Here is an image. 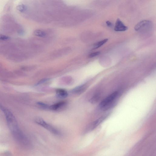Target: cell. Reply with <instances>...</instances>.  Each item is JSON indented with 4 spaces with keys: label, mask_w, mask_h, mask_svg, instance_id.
Segmentation results:
<instances>
[{
    "label": "cell",
    "mask_w": 156,
    "mask_h": 156,
    "mask_svg": "<svg viewBox=\"0 0 156 156\" xmlns=\"http://www.w3.org/2000/svg\"><path fill=\"white\" fill-rule=\"evenodd\" d=\"M100 97V94L99 93L96 94L90 99V102L93 104L96 103L99 100Z\"/></svg>",
    "instance_id": "obj_12"
},
{
    "label": "cell",
    "mask_w": 156,
    "mask_h": 156,
    "mask_svg": "<svg viewBox=\"0 0 156 156\" xmlns=\"http://www.w3.org/2000/svg\"><path fill=\"white\" fill-rule=\"evenodd\" d=\"M152 24L151 22L149 20L142 21L135 26L134 29L137 32H146L151 29Z\"/></svg>",
    "instance_id": "obj_4"
},
{
    "label": "cell",
    "mask_w": 156,
    "mask_h": 156,
    "mask_svg": "<svg viewBox=\"0 0 156 156\" xmlns=\"http://www.w3.org/2000/svg\"><path fill=\"white\" fill-rule=\"evenodd\" d=\"M35 121L37 124L43 127L54 134L57 136L61 135V133L58 130L46 123L42 119L38 117L35 119Z\"/></svg>",
    "instance_id": "obj_3"
},
{
    "label": "cell",
    "mask_w": 156,
    "mask_h": 156,
    "mask_svg": "<svg viewBox=\"0 0 156 156\" xmlns=\"http://www.w3.org/2000/svg\"><path fill=\"white\" fill-rule=\"evenodd\" d=\"M0 109L5 115L8 126L14 134H20V131L17 121L12 113L2 105H0Z\"/></svg>",
    "instance_id": "obj_1"
},
{
    "label": "cell",
    "mask_w": 156,
    "mask_h": 156,
    "mask_svg": "<svg viewBox=\"0 0 156 156\" xmlns=\"http://www.w3.org/2000/svg\"><path fill=\"white\" fill-rule=\"evenodd\" d=\"M34 34L36 36L41 37H44L46 35L45 33L44 32L40 30H35L34 32Z\"/></svg>",
    "instance_id": "obj_11"
},
{
    "label": "cell",
    "mask_w": 156,
    "mask_h": 156,
    "mask_svg": "<svg viewBox=\"0 0 156 156\" xmlns=\"http://www.w3.org/2000/svg\"><path fill=\"white\" fill-rule=\"evenodd\" d=\"M49 79H43L40 81L37 84V85H41L48 81Z\"/></svg>",
    "instance_id": "obj_15"
},
{
    "label": "cell",
    "mask_w": 156,
    "mask_h": 156,
    "mask_svg": "<svg viewBox=\"0 0 156 156\" xmlns=\"http://www.w3.org/2000/svg\"><path fill=\"white\" fill-rule=\"evenodd\" d=\"M106 24L107 26L108 27H111L112 26V24L109 21H106Z\"/></svg>",
    "instance_id": "obj_16"
},
{
    "label": "cell",
    "mask_w": 156,
    "mask_h": 156,
    "mask_svg": "<svg viewBox=\"0 0 156 156\" xmlns=\"http://www.w3.org/2000/svg\"><path fill=\"white\" fill-rule=\"evenodd\" d=\"M118 95L117 92H115L103 99L99 105L100 108L103 110L107 109L111 107Z\"/></svg>",
    "instance_id": "obj_2"
},
{
    "label": "cell",
    "mask_w": 156,
    "mask_h": 156,
    "mask_svg": "<svg viewBox=\"0 0 156 156\" xmlns=\"http://www.w3.org/2000/svg\"><path fill=\"white\" fill-rule=\"evenodd\" d=\"M86 87L85 85H83L77 87L72 90V92L76 94H81L85 90Z\"/></svg>",
    "instance_id": "obj_7"
},
{
    "label": "cell",
    "mask_w": 156,
    "mask_h": 156,
    "mask_svg": "<svg viewBox=\"0 0 156 156\" xmlns=\"http://www.w3.org/2000/svg\"><path fill=\"white\" fill-rule=\"evenodd\" d=\"M57 96L61 99H64L66 98L68 96L67 92L63 89H58L56 91Z\"/></svg>",
    "instance_id": "obj_8"
},
{
    "label": "cell",
    "mask_w": 156,
    "mask_h": 156,
    "mask_svg": "<svg viewBox=\"0 0 156 156\" xmlns=\"http://www.w3.org/2000/svg\"><path fill=\"white\" fill-rule=\"evenodd\" d=\"M108 39H105L96 43L93 45V49H96L100 48L106 43L108 41Z\"/></svg>",
    "instance_id": "obj_10"
},
{
    "label": "cell",
    "mask_w": 156,
    "mask_h": 156,
    "mask_svg": "<svg viewBox=\"0 0 156 156\" xmlns=\"http://www.w3.org/2000/svg\"><path fill=\"white\" fill-rule=\"evenodd\" d=\"M128 28L119 19L116 21L114 27V30L116 32H124L127 30Z\"/></svg>",
    "instance_id": "obj_5"
},
{
    "label": "cell",
    "mask_w": 156,
    "mask_h": 156,
    "mask_svg": "<svg viewBox=\"0 0 156 156\" xmlns=\"http://www.w3.org/2000/svg\"><path fill=\"white\" fill-rule=\"evenodd\" d=\"M66 104L64 102H61L51 105L50 109L53 110H57L64 106Z\"/></svg>",
    "instance_id": "obj_9"
},
{
    "label": "cell",
    "mask_w": 156,
    "mask_h": 156,
    "mask_svg": "<svg viewBox=\"0 0 156 156\" xmlns=\"http://www.w3.org/2000/svg\"><path fill=\"white\" fill-rule=\"evenodd\" d=\"M100 54V53L99 52H94L90 54L89 56V57L90 58H92L96 57L97 56L99 55Z\"/></svg>",
    "instance_id": "obj_13"
},
{
    "label": "cell",
    "mask_w": 156,
    "mask_h": 156,
    "mask_svg": "<svg viewBox=\"0 0 156 156\" xmlns=\"http://www.w3.org/2000/svg\"><path fill=\"white\" fill-rule=\"evenodd\" d=\"M37 104L42 108L45 109L49 107L48 105L47 104L42 102H38L37 103Z\"/></svg>",
    "instance_id": "obj_14"
},
{
    "label": "cell",
    "mask_w": 156,
    "mask_h": 156,
    "mask_svg": "<svg viewBox=\"0 0 156 156\" xmlns=\"http://www.w3.org/2000/svg\"><path fill=\"white\" fill-rule=\"evenodd\" d=\"M106 118V116H102L92 123L86 129L85 132L92 130L98 126Z\"/></svg>",
    "instance_id": "obj_6"
}]
</instances>
